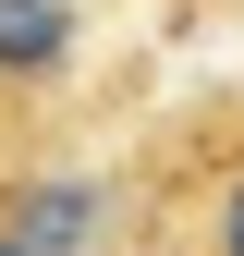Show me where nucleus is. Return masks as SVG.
<instances>
[{
  "label": "nucleus",
  "instance_id": "1",
  "mask_svg": "<svg viewBox=\"0 0 244 256\" xmlns=\"http://www.w3.org/2000/svg\"><path fill=\"white\" fill-rule=\"evenodd\" d=\"M110 196L86 171H12L0 183V256H98Z\"/></svg>",
  "mask_w": 244,
  "mask_h": 256
},
{
  "label": "nucleus",
  "instance_id": "2",
  "mask_svg": "<svg viewBox=\"0 0 244 256\" xmlns=\"http://www.w3.org/2000/svg\"><path fill=\"white\" fill-rule=\"evenodd\" d=\"M61 61H74V12H61V0H0V86L37 98Z\"/></svg>",
  "mask_w": 244,
  "mask_h": 256
},
{
  "label": "nucleus",
  "instance_id": "3",
  "mask_svg": "<svg viewBox=\"0 0 244 256\" xmlns=\"http://www.w3.org/2000/svg\"><path fill=\"white\" fill-rule=\"evenodd\" d=\"M196 256H244V134L196 171Z\"/></svg>",
  "mask_w": 244,
  "mask_h": 256
}]
</instances>
